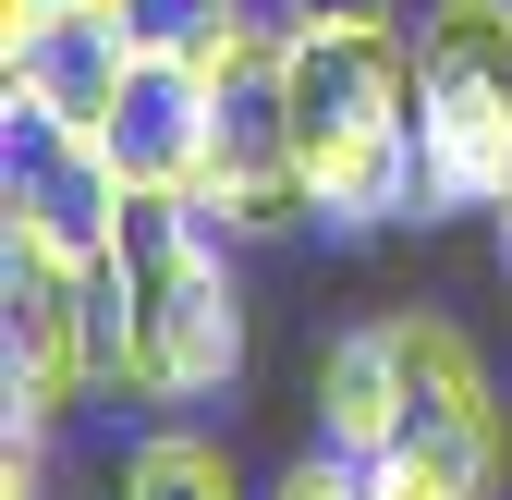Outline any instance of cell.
Segmentation results:
<instances>
[{"label": "cell", "mask_w": 512, "mask_h": 500, "mask_svg": "<svg viewBox=\"0 0 512 500\" xmlns=\"http://www.w3.org/2000/svg\"><path fill=\"white\" fill-rule=\"evenodd\" d=\"M281 98H293V159H305L317 232L427 220V183H415V25L403 13L293 0L281 13Z\"/></svg>", "instance_id": "6da1fadb"}, {"label": "cell", "mask_w": 512, "mask_h": 500, "mask_svg": "<svg viewBox=\"0 0 512 500\" xmlns=\"http://www.w3.org/2000/svg\"><path fill=\"white\" fill-rule=\"evenodd\" d=\"M110 403L183 415L220 403L244 379V281H232V232L196 196H122L110 232Z\"/></svg>", "instance_id": "7a4b0ae2"}, {"label": "cell", "mask_w": 512, "mask_h": 500, "mask_svg": "<svg viewBox=\"0 0 512 500\" xmlns=\"http://www.w3.org/2000/svg\"><path fill=\"white\" fill-rule=\"evenodd\" d=\"M86 391H110V293H98V269L0 232V403L25 427H61Z\"/></svg>", "instance_id": "3957f363"}, {"label": "cell", "mask_w": 512, "mask_h": 500, "mask_svg": "<svg viewBox=\"0 0 512 500\" xmlns=\"http://www.w3.org/2000/svg\"><path fill=\"white\" fill-rule=\"evenodd\" d=\"M0 232L49 244L74 269H110V232H122V171L98 135H61V122H13V159H0Z\"/></svg>", "instance_id": "277c9868"}, {"label": "cell", "mask_w": 512, "mask_h": 500, "mask_svg": "<svg viewBox=\"0 0 512 500\" xmlns=\"http://www.w3.org/2000/svg\"><path fill=\"white\" fill-rule=\"evenodd\" d=\"M391 354H403V440H439L452 464H476L488 488L512 476V403L488 379V354L427 318V305H391Z\"/></svg>", "instance_id": "5b68a950"}, {"label": "cell", "mask_w": 512, "mask_h": 500, "mask_svg": "<svg viewBox=\"0 0 512 500\" xmlns=\"http://www.w3.org/2000/svg\"><path fill=\"white\" fill-rule=\"evenodd\" d=\"M135 25L110 13V0H61V13L0 49V98H13V122H61V135H110L122 86H135Z\"/></svg>", "instance_id": "8992f818"}, {"label": "cell", "mask_w": 512, "mask_h": 500, "mask_svg": "<svg viewBox=\"0 0 512 500\" xmlns=\"http://www.w3.org/2000/svg\"><path fill=\"white\" fill-rule=\"evenodd\" d=\"M98 147L122 171V196H196L208 183V86L183 74V49H135V86H122Z\"/></svg>", "instance_id": "52a82bcc"}, {"label": "cell", "mask_w": 512, "mask_h": 500, "mask_svg": "<svg viewBox=\"0 0 512 500\" xmlns=\"http://www.w3.org/2000/svg\"><path fill=\"white\" fill-rule=\"evenodd\" d=\"M415 183H427V220L500 208L512 196V98L500 86H452V74H415Z\"/></svg>", "instance_id": "ba28073f"}, {"label": "cell", "mask_w": 512, "mask_h": 500, "mask_svg": "<svg viewBox=\"0 0 512 500\" xmlns=\"http://www.w3.org/2000/svg\"><path fill=\"white\" fill-rule=\"evenodd\" d=\"M317 440L354 452V464L403 440V354H391V318H366V330H342L330 354H317Z\"/></svg>", "instance_id": "9c48e42d"}, {"label": "cell", "mask_w": 512, "mask_h": 500, "mask_svg": "<svg viewBox=\"0 0 512 500\" xmlns=\"http://www.w3.org/2000/svg\"><path fill=\"white\" fill-rule=\"evenodd\" d=\"M122 500H244V464H232V440H208V427L159 415L147 440L122 452Z\"/></svg>", "instance_id": "30bf717a"}, {"label": "cell", "mask_w": 512, "mask_h": 500, "mask_svg": "<svg viewBox=\"0 0 512 500\" xmlns=\"http://www.w3.org/2000/svg\"><path fill=\"white\" fill-rule=\"evenodd\" d=\"M366 500H500V488L452 464L439 440H391V452H366Z\"/></svg>", "instance_id": "8fae6325"}, {"label": "cell", "mask_w": 512, "mask_h": 500, "mask_svg": "<svg viewBox=\"0 0 512 500\" xmlns=\"http://www.w3.org/2000/svg\"><path fill=\"white\" fill-rule=\"evenodd\" d=\"M269 500H366V464H354V452H330V440H317L305 464H281V488H269Z\"/></svg>", "instance_id": "7c38bea8"}, {"label": "cell", "mask_w": 512, "mask_h": 500, "mask_svg": "<svg viewBox=\"0 0 512 500\" xmlns=\"http://www.w3.org/2000/svg\"><path fill=\"white\" fill-rule=\"evenodd\" d=\"M0 500H49V427H25V415L0 440Z\"/></svg>", "instance_id": "4fadbf2b"}, {"label": "cell", "mask_w": 512, "mask_h": 500, "mask_svg": "<svg viewBox=\"0 0 512 500\" xmlns=\"http://www.w3.org/2000/svg\"><path fill=\"white\" fill-rule=\"evenodd\" d=\"M488 220H500V269H512V196H500V208H488Z\"/></svg>", "instance_id": "5bb4252c"}, {"label": "cell", "mask_w": 512, "mask_h": 500, "mask_svg": "<svg viewBox=\"0 0 512 500\" xmlns=\"http://www.w3.org/2000/svg\"><path fill=\"white\" fill-rule=\"evenodd\" d=\"M330 13H403V0H330Z\"/></svg>", "instance_id": "9a60e30c"}, {"label": "cell", "mask_w": 512, "mask_h": 500, "mask_svg": "<svg viewBox=\"0 0 512 500\" xmlns=\"http://www.w3.org/2000/svg\"><path fill=\"white\" fill-rule=\"evenodd\" d=\"M220 13H281V0H220Z\"/></svg>", "instance_id": "2e32d148"}]
</instances>
